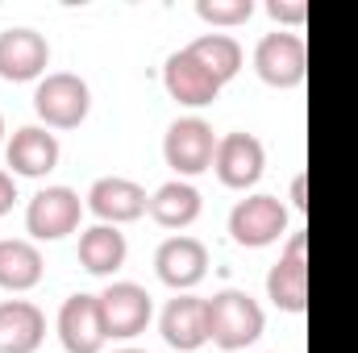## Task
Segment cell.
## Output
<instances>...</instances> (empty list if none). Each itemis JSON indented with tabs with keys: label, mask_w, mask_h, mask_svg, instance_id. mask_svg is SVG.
Here are the masks:
<instances>
[{
	"label": "cell",
	"mask_w": 358,
	"mask_h": 353,
	"mask_svg": "<svg viewBox=\"0 0 358 353\" xmlns=\"http://www.w3.org/2000/svg\"><path fill=\"white\" fill-rule=\"evenodd\" d=\"M267 329V316L259 308V299H250L246 291H217L208 299V341L217 350L234 353V350H246L263 337Z\"/></svg>",
	"instance_id": "obj_1"
},
{
	"label": "cell",
	"mask_w": 358,
	"mask_h": 353,
	"mask_svg": "<svg viewBox=\"0 0 358 353\" xmlns=\"http://www.w3.org/2000/svg\"><path fill=\"white\" fill-rule=\"evenodd\" d=\"M92 88L76 71H50L34 91V112L46 121V129H76L88 121Z\"/></svg>",
	"instance_id": "obj_2"
},
{
	"label": "cell",
	"mask_w": 358,
	"mask_h": 353,
	"mask_svg": "<svg viewBox=\"0 0 358 353\" xmlns=\"http://www.w3.org/2000/svg\"><path fill=\"white\" fill-rule=\"evenodd\" d=\"M255 71L271 88H300L304 75H308V46H304V38L287 33V29L259 38V46H255Z\"/></svg>",
	"instance_id": "obj_3"
},
{
	"label": "cell",
	"mask_w": 358,
	"mask_h": 353,
	"mask_svg": "<svg viewBox=\"0 0 358 353\" xmlns=\"http://www.w3.org/2000/svg\"><path fill=\"white\" fill-rule=\"evenodd\" d=\"M217 142H221V137L213 133L208 121H200V117H179L176 125L167 129V137H163V158H167V167H171L176 175H200V171L213 167Z\"/></svg>",
	"instance_id": "obj_4"
},
{
	"label": "cell",
	"mask_w": 358,
	"mask_h": 353,
	"mask_svg": "<svg viewBox=\"0 0 358 353\" xmlns=\"http://www.w3.org/2000/svg\"><path fill=\"white\" fill-rule=\"evenodd\" d=\"M287 233V208L275 195H246L229 212V237L246 250H263Z\"/></svg>",
	"instance_id": "obj_5"
},
{
	"label": "cell",
	"mask_w": 358,
	"mask_h": 353,
	"mask_svg": "<svg viewBox=\"0 0 358 353\" xmlns=\"http://www.w3.org/2000/svg\"><path fill=\"white\" fill-rule=\"evenodd\" d=\"M80 220H84V204L71 187H42L25 208V229L38 241H59V237L76 233Z\"/></svg>",
	"instance_id": "obj_6"
},
{
	"label": "cell",
	"mask_w": 358,
	"mask_h": 353,
	"mask_svg": "<svg viewBox=\"0 0 358 353\" xmlns=\"http://www.w3.org/2000/svg\"><path fill=\"white\" fill-rule=\"evenodd\" d=\"M263 167H267V150L255 133L238 129V133H225L217 142V158H213V171L225 187L234 191H246L263 179Z\"/></svg>",
	"instance_id": "obj_7"
},
{
	"label": "cell",
	"mask_w": 358,
	"mask_h": 353,
	"mask_svg": "<svg viewBox=\"0 0 358 353\" xmlns=\"http://www.w3.org/2000/svg\"><path fill=\"white\" fill-rule=\"evenodd\" d=\"M96 299H100V316H104V333L108 337L129 341V337H138L150 324L155 303H150V291L138 287V283H113Z\"/></svg>",
	"instance_id": "obj_8"
},
{
	"label": "cell",
	"mask_w": 358,
	"mask_h": 353,
	"mask_svg": "<svg viewBox=\"0 0 358 353\" xmlns=\"http://www.w3.org/2000/svg\"><path fill=\"white\" fill-rule=\"evenodd\" d=\"M50 67V42L29 29V25H13L0 29V80L8 84H29Z\"/></svg>",
	"instance_id": "obj_9"
},
{
	"label": "cell",
	"mask_w": 358,
	"mask_h": 353,
	"mask_svg": "<svg viewBox=\"0 0 358 353\" xmlns=\"http://www.w3.org/2000/svg\"><path fill=\"white\" fill-rule=\"evenodd\" d=\"M267 295L279 312H304L308 308V262H304V233L287 237L283 258L271 266Z\"/></svg>",
	"instance_id": "obj_10"
},
{
	"label": "cell",
	"mask_w": 358,
	"mask_h": 353,
	"mask_svg": "<svg viewBox=\"0 0 358 353\" xmlns=\"http://www.w3.org/2000/svg\"><path fill=\"white\" fill-rule=\"evenodd\" d=\"M88 208L100 216V225H129V220H138V216L150 208V195H146V187L134 183V179L104 175V179L92 183Z\"/></svg>",
	"instance_id": "obj_11"
},
{
	"label": "cell",
	"mask_w": 358,
	"mask_h": 353,
	"mask_svg": "<svg viewBox=\"0 0 358 353\" xmlns=\"http://www.w3.org/2000/svg\"><path fill=\"white\" fill-rule=\"evenodd\" d=\"M59 341L67 353H100L108 333H104V316H100V299L96 295H71L59 308Z\"/></svg>",
	"instance_id": "obj_12"
},
{
	"label": "cell",
	"mask_w": 358,
	"mask_h": 353,
	"mask_svg": "<svg viewBox=\"0 0 358 353\" xmlns=\"http://www.w3.org/2000/svg\"><path fill=\"white\" fill-rule=\"evenodd\" d=\"M163 341L179 353H196L200 345H208V299L183 291L163 308Z\"/></svg>",
	"instance_id": "obj_13"
},
{
	"label": "cell",
	"mask_w": 358,
	"mask_h": 353,
	"mask_svg": "<svg viewBox=\"0 0 358 353\" xmlns=\"http://www.w3.org/2000/svg\"><path fill=\"white\" fill-rule=\"evenodd\" d=\"M155 270H159V278L167 287H176L179 295H183V291H192L208 274V250H204V241L183 237V233L179 237H167L155 250Z\"/></svg>",
	"instance_id": "obj_14"
},
{
	"label": "cell",
	"mask_w": 358,
	"mask_h": 353,
	"mask_svg": "<svg viewBox=\"0 0 358 353\" xmlns=\"http://www.w3.org/2000/svg\"><path fill=\"white\" fill-rule=\"evenodd\" d=\"M163 88H167L171 100L187 104V108H204V104H213L221 96V84L192 59L187 46L176 50V54H167V63H163Z\"/></svg>",
	"instance_id": "obj_15"
},
{
	"label": "cell",
	"mask_w": 358,
	"mask_h": 353,
	"mask_svg": "<svg viewBox=\"0 0 358 353\" xmlns=\"http://www.w3.org/2000/svg\"><path fill=\"white\" fill-rule=\"evenodd\" d=\"M4 158H8V167H13L17 175L42 179L59 167V137H55L46 125H25V129L13 133Z\"/></svg>",
	"instance_id": "obj_16"
},
{
	"label": "cell",
	"mask_w": 358,
	"mask_h": 353,
	"mask_svg": "<svg viewBox=\"0 0 358 353\" xmlns=\"http://www.w3.org/2000/svg\"><path fill=\"white\" fill-rule=\"evenodd\" d=\"M46 341V316L29 299L0 303V353H38Z\"/></svg>",
	"instance_id": "obj_17"
},
{
	"label": "cell",
	"mask_w": 358,
	"mask_h": 353,
	"mask_svg": "<svg viewBox=\"0 0 358 353\" xmlns=\"http://www.w3.org/2000/svg\"><path fill=\"white\" fill-rule=\"evenodd\" d=\"M42 274H46V262L34 241H21V237L0 241V287L4 291H29L42 283Z\"/></svg>",
	"instance_id": "obj_18"
},
{
	"label": "cell",
	"mask_w": 358,
	"mask_h": 353,
	"mask_svg": "<svg viewBox=\"0 0 358 353\" xmlns=\"http://www.w3.org/2000/svg\"><path fill=\"white\" fill-rule=\"evenodd\" d=\"M150 220L163 225V229H187L196 216H200V191L187 183V179H171L163 183L155 195H150Z\"/></svg>",
	"instance_id": "obj_19"
},
{
	"label": "cell",
	"mask_w": 358,
	"mask_h": 353,
	"mask_svg": "<svg viewBox=\"0 0 358 353\" xmlns=\"http://www.w3.org/2000/svg\"><path fill=\"white\" fill-rule=\"evenodd\" d=\"M125 254H129V246H125V233L117 225H92L80 237V266L88 274H113V270H121Z\"/></svg>",
	"instance_id": "obj_20"
},
{
	"label": "cell",
	"mask_w": 358,
	"mask_h": 353,
	"mask_svg": "<svg viewBox=\"0 0 358 353\" xmlns=\"http://www.w3.org/2000/svg\"><path fill=\"white\" fill-rule=\"evenodd\" d=\"M187 50H192V59L225 88L238 71H242V46H238V38H229V33H200L196 42H187Z\"/></svg>",
	"instance_id": "obj_21"
},
{
	"label": "cell",
	"mask_w": 358,
	"mask_h": 353,
	"mask_svg": "<svg viewBox=\"0 0 358 353\" xmlns=\"http://www.w3.org/2000/svg\"><path fill=\"white\" fill-rule=\"evenodd\" d=\"M196 13H200V21H208V25H242V21H250L255 4H250V0H200Z\"/></svg>",
	"instance_id": "obj_22"
},
{
	"label": "cell",
	"mask_w": 358,
	"mask_h": 353,
	"mask_svg": "<svg viewBox=\"0 0 358 353\" xmlns=\"http://www.w3.org/2000/svg\"><path fill=\"white\" fill-rule=\"evenodd\" d=\"M267 13L279 25H304V21H308V4H304V0H271Z\"/></svg>",
	"instance_id": "obj_23"
},
{
	"label": "cell",
	"mask_w": 358,
	"mask_h": 353,
	"mask_svg": "<svg viewBox=\"0 0 358 353\" xmlns=\"http://www.w3.org/2000/svg\"><path fill=\"white\" fill-rule=\"evenodd\" d=\"M13 204H17V183H13L8 171H0V216L13 212Z\"/></svg>",
	"instance_id": "obj_24"
},
{
	"label": "cell",
	"mask_w": 358,
	"mask_h": 353,
	"mask_svg": "<svg viewBox=\"0 0 358 353\" xmlns=\"http://www.w3.org/2000/svg\"><path fill=\"white\" fill-rule=\"evenodd\" d=\"M292 204L304 212L308 208V195H304V175H296V183H292Z\"/></svg>",
	"instance_id": "obj_25"
},
{
	"label": "cell",
	"mask_w": 358,
	"mask_h": 353,
	"mask_svg": "<svg viewBox=\"0 0 358 353\" xmlns=\"http://www.w3.org/2000/svg\"><path fill=\"white\" fill-rule=\"evenodd\" d=\"M0 142H4V117H0Z\"/></svg>",
	"instance_id": "obj_26"
},
{
	"label": "cell",
	"mask_w": 358,
	"mask_h": 353,
	"mask_svg": "<svg viewBox=\"0 0 358 353\" xmlns=\"http://www.w3.org/2000/svg\"><path fill=\"white\" fill-rule=\"evenodd\" d=\"M117 353H146V350H117Z\"/></svg>",
	"instance_id": "obj_27"
}]
</instances>
